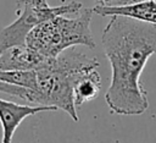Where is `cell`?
Listing matches in <instances>:
<instances>
[{
  "mask_svg": "<svg viewBox=\"0 0 156 143\" xmlns=\"http://www.w3.org/2000/svg\"><path fill=\"white\" fill-rule=\"evenodd\" d=\"M48 59L26 44L10 46L0 54V71L34 70Z\"/></svg>",
  "mask_w": 156,
  "mask_h": 143,
  "instance_id": "5",
  "label": "cell"
},
{
  "mask_svg": "<svg viewBox=\"0 0 156 143\" xmlns=\"http://www.w3.org/2000/svg\"><path fill=\"white\" fill-rule=\"evenodd\" d=\"M101 34L111 66V83L105 93L110 111L141 115L149 108L140 77L150 56L156 54V26L124 16H110Z\"/></svg>",
  "mask_w": 156,
  "mask_h": 143,
  "instance_id": "1",
  "label": "cell"
},
{
  "mask_svg": "<svg viewBox=\"0 0 156 143\" xmlns=\"http://www.w3.org/2000/svg\"><path fill=\"white\" fill-rule=\"evenodd\" d=\"M83 5L79 1H67L50 6L46 0H17V18L0 29V54L10 46L24 44L27 34L38 24L60 15L78 13Z\"/></svg>",
  "mask_w": 156,
  "mask_h": 143,
  "instance_id": "3",
  "label": "cell"
},
{
  "mask_svg": "<svg viewBox=\"0 0 156 143\" xmlns=\"http://www.w3.org/2000/svg\"><path fill=\"white\" fill-rule=\"evenodd\" d=\"M96 1L101 6H123V5H129V4L140 2L145 0H96Z\"/></svg>",
  "mask_w": 156,
  "mask_h": 143,
  "instance_id": "8",
  "label": "cell"
},
{
  "mask_svg": "<svg viewBox=\"0 0 156 143\" xmlns=\"http://www.w3.org/2000/svg\"><path fill=\"white\" fill-rule=\"evenodd\" d=\"M91 10L93 13H98L100 16H124L156 26V0H145L123 6L96 5L91 7Z\"/></svg>",
  "mask_w": 156,
  "mask_h": 143,
  "instance_id": "6",
  "label": "cell"
},
{
  "mask_svg": "<svg viewBox=\"0 0 156 143\" xmlns=\"http://www.w3.org/2000/svg\"><path fill=\"white\" fill-rule=\"evenodd\" d=\"M55 106L44 105H21L13 101L0 99V123L2 128L1 143H11L12 137L20 123L28 116L43 111H56Z\"/></svg>",
  "mask_w": 156,
  "mask_h": 143,
  "instance_id": "4",
  "label": "cell"
},
{
  "mask_svg": "<svg viewBox=\"0 0 156 143\" xmlns=\"http://www.w3.org/2000/svg\"><path fill=\"white\" fill-rule=\"evenodd\" d=\"M101 77L96 68L80 72L73 81V99L76 106L91 101L100 94Z\"/></svg>",
  "mask_w": 156,
  "mask_h": 143,
  "instance_id": "7",
  "label": "cell"
},
{
  "mask_svg": "<svg viewBox=\"0 0 156 143\" xmlns=\"http://www.w3.org/2000/svg\"><path fill=\"white\" fill-rule=\"evenodd\" d=\"M91 15V9L82 7L73 18L60 15L48 20L27 34L24 44L46 59L56 57L63 50L76 45L94 49L96 44L90 29Z\"/></svg>",
  "mask_w": 156,
  "mask_h": 143,
  "instance_id": "2",
  "label": "cell"
}]
</instances>
